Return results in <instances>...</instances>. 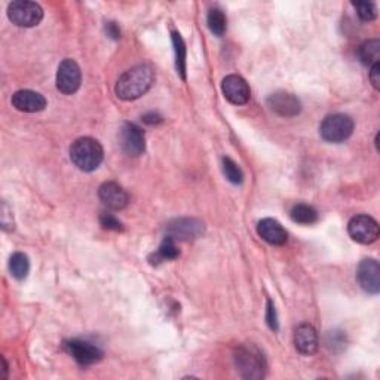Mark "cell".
<instances>
[{"label":"cell","mask_w":380,"mask_h":380,"mask_svg":"<svg viewBox=\"0 0 380 380\" xmlns=\"http://www.w3.org/2000/svg\"><path fill=\"white\" fill-rule=\"evenodd\" d=\"M348 232L349 237L358 244L369 245L376 242L379 238V223L370 215H355L354 218H350Z\"/></svg>","instance_id":"6"},{"label":"cell","mask_w":380,"mask_h":380,"mask_svg":"<svg viewBox=\"0 0 380 380\" xmlns=\"http://www.w3.org/2000/svg\"><path fill=\"white\" fill-rule=\"evenodd\" d=\"M259 237L271 245H284L288 239L287 230L273 218H263L257 225Z\"/></svg>","instance_id":"16"},{"label":"cell","mask_w":380,"mask_h":380,"mask_svg":"<svg viewBox=\"0 0 380 380\" xmlns=\"http://www.w3.org/2000/svg\"><path fill=\"white\" fill-rule=\"evenodd\" d=\"M143 121L146 124H149V125H155V124L162 122V118H160V116L156 114V113H150V114H144L143 116Z\"/></svg>","instance_id":"31"},{"label":"cell","mask_w":380,"mask_h":380,"mask_svg":"<svg viewBox=\"0 0 380 380\" xmlns=\"http://www.w3.org/2000/svg\"><path fill=\"white\" fill-rule=\"evenodd\" d=\"M106 32L112 39L118 40L121 37V30H119V27L116 25V23H107L106 24Z\"/></svg>","instance_id":"30"},{"label":"cell","mask_w":380,"mask_h":380,"mask_svg":"<svg viewBox=\"0 0 380 380\" xmlns=\"http://www.w3.org/2000/svg\"><path fill=\"white\" fill-rule=\"evenodd\" d=\"M354 133V121L348 114H330L319 126V134L328 143H342Z\"/></svg>","instance_id":"4"},{"label":"cell","mask_w":380,"mask_h":380,"mask_svg":"<svg viewBox=\"0 0 380 380\" xmlns=\"http://www.w3.org/2000/svg\"><path fill=\"white\" fill-rule=\"evenodd\" d=\"M295 346L302 355H314L318 350V334L311 324H302L295 331Z\"/></svg>","instance_id":"17"},{"label":"cell","mask_w":380,"mask_h":380,"mask_svg":"<svg viewBox=\"0 0 380 380\" xmlns=\"http://www.w3.org/2000/svg\"><path fill=\"white\" fill-rule=\"evenodd\" d=\"M370 81L376 91L380 90V63L372 66L370 69Z\"/></svg>","instance_id":"28"},{"label":"cell","mask_w":380,"mask_h":380,"mask_svg":"<svg viewBox=\"0 0 380 380\" xmlns=\"http://www.w3.org/2000/svg\"><path fill=\"white\" fill-rule=\"evenodd\" d=\"M155 83V71L148 64H140L126 70L118 79L114 93L124 101H133L143 97Z\"/></svg>","instance_id":"1"},{"label":"cell","mask_w":380,"mask_h":380,"mask_svg":"<svg viewBox=\"0 0 380 380\" xmlns=\"http://www.w3.org/2000/svg\"><path fill=\"white\" fill-rule=\"evenodd\" d=\"M0 213H2V214H0V215H2V227H4L5 230H11V229H13V218L11 217V222H8V217H9V214H11V210L8 208V206H6L5 202L2 203V211H0Z\"/></svg>","instance_id":"29"},{"label":"cell","mask_w":380,"mask_h":380,"mask_svg":"<svg viewBox=\"0 0 380 380\" xmlns=\"http://www.w3.org/2000/svg\"><path fill=\"white\" fill-rule=\"evenodd\" d=\"M100 223L105 229H109V230H114V232L124 230L122 223L118 220V218L113 217L112 214H103V215H101L100 217Z\"/></svg>","instance_id":"26"},{"label":"cell","mask_w":380,"mask_h":380,"mask_svg":"<svg viewBox=\"0 0 380 380\" xmlns=\"http://www.w3.org/2000/svg\"><path fill=\"white\" fill-rule=\"evenodd\" d=\"M98 198L110 210H124L128 206V194L125 189L114 182L103 183L98 189Z\"/></svg>","instance_id":"14"},{"label":"cell","mask_w":380,"mask_h":380,"mask_svg":"<svg viewBox=\"0 0 380 380\" xmlns=\"http://www.w3.org/2000/svg\"><path fill=\"white\" fill-rule=\"evenodd\" d=\"M223 171L226 179L233 183V184H241L244 180V174L241 171V168L238 167V164L235 160H232L230 158H223Z\"/></svg>","instance_id":"24"},{"label":"cell","mask_w":380,"mask_h":380,"mask_svg":"<svg viewBox=\"0 0 380 380\" xmlns=\"http://www.w3.org/2000/svg\"><path fill=\"white\" fill-rule=\"evenodd\" d=\"M105 150L101 144L91 138V137H82L78 138L70 148V159L81 171L91 172L95 171L101 162H103Z\"/></svg>","instance_id":"2"},{"label":"cell","mask_w":380,"mask_h":380,"mask_svg":"<svg viewBox=\"0 0 380 380\" xmlns=\"http://www.w3.org/2000/svg\"><path fill=\"white\" fill-rule=\"evenodd\" d=\"M8 18L18 27L30 28L43 20V9L36 2L17 0L8 6Z\"/></svg>","instance_id":"5"},{"label":"cell","mask_w":380,"mask_h":380,"mask_svg":"<svg viewBox=\"0 0 380 380\" xmlns=\"http://www.w3.org/2000/svg\"><path fill=\"white\" fill-rule=\"evenodd\" d=\"M226 24H227V20L222 9L214 8L208 12V27L213 35L222 37L226 32Z\"/></svg>","instance_id":"23"},{"label":"cell","mask_w":380,"mask_h":380,"mask_svg":"<svg viewBox=\"0 0 380 380\" xmlns=\"http://www.w3.org/2000/svg\"><path fill=\"white\" fill-rule=\"evenodd\" d=\"M9 269L12 276L21 281L24 278H27L28 272H30V260H28V257L24 253L12 254L9 260Z\"/></svg>","instance_id":"21"},{"label":"cell","mask_w":380,"mask_h":380,"mask_svg":"<svg viewBox=\"0 0 380 380\" xmlns=\"http://www.w3.org/2000/svg\"><path fill=\"white\" fill-rule=\"evenodd\" d=\"M180 256V251L177 245H175V241L171 238V237H167L164 239V242L160 244L159 250L152 256L150 260H155L153 263H160V261H165V260H174L177 259Z\"/></svg>","instance_id":"22"},{"label":"cell","mask_w":380,"mask_h":380,"mask_svg":"<svg viewBox=\"0 0 380 380\" xmlns=\"http://www.w3.org/2000/svg\"><path fill=\"white\" fill-rule=\"evenodd\" d=\"M357 280L365 293L377 295L380 291V266L377 260L364 259L358 266Z\"/></svg>","instance_id":"9"},{"label":"cell","mask_w":380,"mask_h":380,"mask_svg":"<svg viewBox=\"0 0 380 380\" xmlns=\"http://www.w3.org/2000/svg\"><path fill=\"white\" fill-rule=\"evenodd\" d=\"M12 106L24 113H36L47 107V100L39 93L21 90L12 95Z\"/></svg>","instance_id":"15"},{"label":"cell","mask_w":380,"mask_h":380,"mask_svg":"<svg viewBox=\"0 0 380 380\" xmlns=\"http://www.w3.org/2000/svg\"><path fill=\"white\" fill-rule=\"evenodd\" d=\"M82 83V71L81 67L75 60H70V58H66V60L60 64L57 71V88L58 91L71 95L75 94Z\"/></svg>","instance_id":"7"},{"label":"cell","mask_w":380,"mask_h":380,"mask_svg":"<svg viewBox=\"0 0 380 380\" xmlns=\"http://www.w3.org/2000/svg\"><path fill=\"white\" fill-rule=\"evenodd\" d=\"M67 352L81 365H91L103 358V352L95 345L85 340H69L64 343Z\"/></svg>","instance_id":"11"},{"label":"cell","mask_w":380,"mask_h":380,"mask_svg":"<svg viewBox=\"0 0 380 380\" xmlns=\"http://www.w3.org/2000/svg\"><path fill=\"white\" fill-rule=\"evenodd\" d=\"M268 106L272 112L278 113L284 118H293L302 112V105L297 97L293 94H288L285 91H278L269 95Z\"/></svg>","instance_id":"13"},{"label":"cell","mask_w":380,"mask_h":380,"mask_svg":"<svg viewBox=\"0 0 380 380\" xmlns=\"http://www.w3.org/2000/svg\"><path fill=\"white\" fill-rule=\"evenodd\" d=\"M235 364L244 379H263L266 373V361L254 346L242 345L235 350Z\"/></svg>","instance_id":"3"},{"label":"cell","mask_w":380,"mask_h":380,"mask_svg":"<svg viewBox=\"0 0 380 380\" xmlns=\"http://www.w3.org/2000/svg\"><path fill=\"white\" fill-rule=\"evenodd\" d=\"M358 17L362 21H373L377 16V9L374 6V4L372 2H357L354 4Z\"/></svg>","instance_id":"25"},{"label":"cell","mask_w":380,"mask_h":380,"mask_svg":"<svg viewBox=\"0 0 380 380\" xmlns=\"http://www.w3.org/2000/svg\"><path fill=\"white\" fill-rule=\"evenodd\" d=\"M358 57L362 64L374 66L380 60V40L373 39L364 42L358 48Z\"/></svg>","instance_id":"18"},{"label":"cell","mask_w":380,"mask_h":380,"mask_svg":"<svg viewBox=\"0 0 380 380\" xmlns=\"http://www.w3.org/2000/svg\"><path fill=\"white\" fill-rule=\"evenodd\" d=\"M206 232V226L196 218H175L168 225V233L174 241H192L198 239Z\"/></svg>","instance_id":"8"},{"label":"cell","mask_w":380,"mask_h":380,"mask_svg":"<svg viewBox=\"0 0 380 380\" xmlns=\"http://www.w3.org/2000/svg\"><path fill=\"white\" fill-rule=\"evenodd\" d=\"M172 47L175 52V69L183 81H186V45L180 33L172 32Z\"/></svg>","instance_id":"20"},{"label":"cell","mask_w":380,"mask_h":380,"mask_svg":"<svg viewBox=\"0 0 380 380\" xmlns=\"http://www.w3.org/2000/svg\"><path fill=\"white\" fill-rule=\"evenodd\" d=\"M121 146L128 156H140L146 150V138L140 126L125 124L121 131Z\"/></svg>","instance_id":"12"},{"label":"cell","mask_w":380,"mask_h":380,"mask_svg":"<svg viewBox=\"0 0 380 380\" xmlns=\"http://www.w3.org/2000/svg\"><path fill=\"white\" fill-rule=\"evenodd\" d=\"M222 91L226 97L227 101H230L232 105L235 106H242L247 105L248 100H250L251 91L250 86L245 82L244 78L238 75H229L223 79L222 82Z\"/></svg>","instance_id":"10"},{"label":"cell","mask_w":380,"mask_h":380,"mask_svg":"<svg viewBox=\"0 0 380 380\" xmlns=\"http://www.w3.org/2000/svg\"><path fill=\"white\" fill-rule=\"evenodd\" d=\"M291 220L299 225H314L318 222V213L308 203H297L290 211Z\"/></svg>","instance_id":"19"},{"label":"cell","mask_w":380,"mask_h":380,"mask_svg":"<svg viewBox=\"0 0 380 380\" xmlns=\"http://www.w3.org/2000/svg\"><path fill=\"white\" fill-rule=\"evenodd\" d=\"M266 323L272 331H278L280 324H278V315L275 311V304L272 300H268V311H266Z\"/></svg>","instance_id":"27"}]
</instances>
